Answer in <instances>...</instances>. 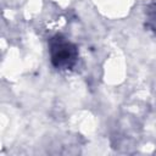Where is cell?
<instances>
[{"mask_svg": "<svg viewBox=\"0 0 156 156\" xmlns=\"http://www.w3.org/2000/svg\"><path fill=\"white\" fill-rule=\"evenodd\" d=\"M51 62L56 68H71L77 61V49L65 38L56 35L50 40Z\"/></svg>", "mask_w": 156, "mask_h": 156, "instance_id": "obj_1", "label": "cell"}]
</instances>
